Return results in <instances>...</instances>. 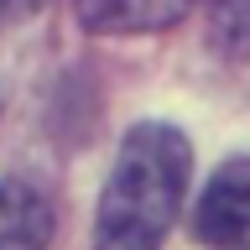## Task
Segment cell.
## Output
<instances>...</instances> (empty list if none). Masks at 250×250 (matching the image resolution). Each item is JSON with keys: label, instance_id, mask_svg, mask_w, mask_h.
Instances as JSON below:
<instances>
[{"label": "cell", "instance_id": "1", "mask_svg": "<svg viewBox=\"0 0 250 250\" xmlns=\"http://www.w3.org/2000/svg\"><path fill=\"white\" fill-rule=\"evenodd\" d=\"M188 167H193V151L183 130L136 125L99 193L94 250H162L188 193Z\"/></svg>", "mask_w": 250, "mask_h": 250}, {"label": "cell", "instance_id": "2", "mask_svg": "<svg viewBox=\"0 0 250 250\" xmlns=\"http://www.w3.org/2000/svg\"><path fill=\"white\" fill-rule=\"evenodd\" d=\"M193 234L208 250H250V162H224L208 177Z\"/></svg>", "mask_w": 250, "mask_h": 250}, {"label": "cell", "instance_id": "3", "mask_svg": "<svg viewBox=\"0 0 250 250\" xmlns=\"http://www.w3.org/2000/svg\"><path fill=\"white\" fill-rule=\"evenodd\" d=\"M193 0H78V26L115 37V31H162L183 21Z\"/></svg>", "mask_w": 250, "mask_h": 250}, {"label": "cell", "instance_id": "4", "mask_svg": "<svg viewBox=\"0 0 250 250\" xmlns=\"http://www.w3.org/2000/svg\"><path fill=\"white\" fill-rule=\"evenodd\" d=\"M52 245V208L37 188L0 177V250H47Z\"/></svg>", "mask_w": 250, "mask_h": 250}, {"label": "cell", "instance_id": "5", "mask_svg": "<svg viewBox=\"0 0 250 250\" xmlns=\"http://www.w3.org/2000/svg\"><path fill=\"white\" fill-rule=\"evenodd\" d=\"M47 0H0V21H16V16H31V11H42Z\"/></svg>", "mask_w": 250, "mask_h": 250}]
</instances>
